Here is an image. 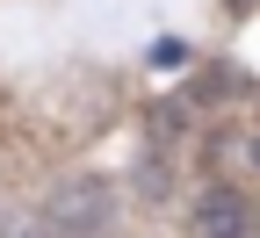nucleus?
<instances>
[{
	"label": "nucleus",
	"instance_id": "nucleus-3",
	"mask_svg": "<svg viewBox=\"0 0 260 238\" xmlns=\"http://www.w3.org/2000/svg\"><path fill=\"white\" fill-rule=\"evenodd\" d=\"M246 159H253V174H260V138H246Z\"/></svg>",
	"mask_w": 260,
	"mask_h": 238
},
{
	"label": "nucleus",
	"instance_id": "nucleus-2",
	"mask_svg": "<svg viewBox=\"0 0 260 238\" xmlns=\"http://www.w3.org/2000/svg\"><path fill=\"white\" fill-rule=\"evenodd\" d=\"M188 231H195V238H260V210H253L246 188L210 181L203 195L188 202Z\"/></svg>",
	"mask_w": 260,
	"mask_h": 238
},
{
	"label": "nucleus",
	"instance_id": "nucleus-1",
	"mask_svg": "<svg viewBox=\"0 0 260 238\" xmlns=\"http://www.w3.org/2000/svg\"><path fill=\"white\" fill-rule=\"evenodd\" d=\"M44 224H51V238H94V231H109V224H116V188H109L102 174H73V181H58Z\"/></svg>",
	"mask_w": 260,
	"mask_h": 238
}]
</instances>
